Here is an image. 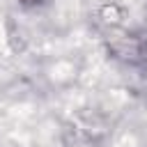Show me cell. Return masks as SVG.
Wrapping results in <instances>:
<instances>
[{"instance_id": "cell-1", "label": "cell", "mask_w": 147, "mask_h": 147, "mask_svg": "<svg viewBox=\"0 0 147 147\" xmlns=\"http://www.w3.org/2000/svg\"><path fill=\"white\" fill-rule=\"evenodd\" d=\"M23 7H28V9H37V7H44V5H48L51 0H18Z\"/></svg>"}]
</instances>
